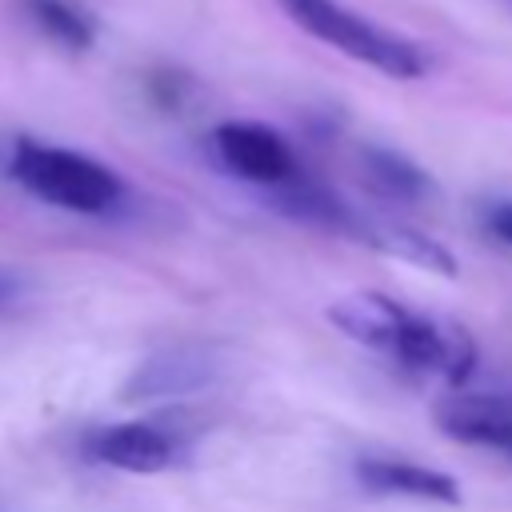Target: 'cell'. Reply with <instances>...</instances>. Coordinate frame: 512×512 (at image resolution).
<instances>
[{
    "label": "cell",
    "mask_w": 512,
    "mask_h": 512,
    "mask_svg": "<svg viewBox=\"0 0 512 512\" xmlns=\"http://www.w3.org/2000/svg\"><path fill=\"white\" fill-rule=\"evenodd\" d=\"M484 220H488V232H492V236H500L504 244H512V200L492 204Z\"/></svg>",
    "instance_id": "obj_12"
},
{
    "label": "cell",
    "mask_w": 512,
    "mask_h": 512,
    "mask_svg": "<svg viewBox=\"0 0 512 512\" xmlns=\"http://www.w3.org/2000/svg\"><path fill=\"white\" fill-rule=\"evenodd\" d=\"M276 4L308 36L332 44L336 52H344V56H352V60H360V64L392 76V80H416L428 72V60L412 40H404L388 28H376L372 20L348 12L336 0H276Z\"/></svg>",
    "instance_id": "obj_3"
},
{
    "label": "cell",
    "mask_w": 512,
    "mask_h": 512,
    "mask_svg": "<svg viewBox=\"0 0 512 512\" xmlns=\"http://www.w3.org/2000/svg\"><path fill=\"white\" fill-rule=\"evenodd\" d=\"M24 12L44 36H52L56 44H64L72 52H84L92 44V36H96L92 20L80 8H72L68 0H24Z\"/></svg>",
    "instance_id": "obj_11"
},
{
    "label": "cell",
    "mask_w": 512,
    "mask_h": 512,
    "mask_svg": "<svg viewBox=\"0 0 512 512\" xmlns=\"http://www.w3.org/2000/svg\"><path fill=\"white\" fill-rule=\"evenodd\" d=\"M356 480L368 492H388V496H416L432 504H460V488L448 472L408 464V460H388V456H360L356 460Z\"/></svg>",
    "instance_id": "obj_7"
},
{
    "label": "cell",
    "mask_w": 512,
    "mask_h": 512,
    "mask_svg": "<svg viewBox=\"0 0 512 512\" xmlns=\"http://www.w3.org/2000/svg\"><path fill=\"white\" fill-rule=\"evenodd\" d=\"M352 240H364L372 244L376 252H388L396 260H408V264H420L436 276H456V260L444 244H436L432 236L408 228V224H392V220H376V216H360L352 212V228H348Z\"/></svg>",
    "instance_id": "obj_8"
},
{
    "label": "cell",
    "mask_w": 512,
    "mask_h": 512,
    "mask_svg": "<svg viewBox=\"0 0 512 512\" xmlns=\"http://www.w3.org/2000/svg\"><path fill=\"white\" fill-rule=\"evenodd\" d=\"M8 172L36 200L64 212H80V216H108L124 200V180L108 164L72 148L28 140V136L16 140Z\"/></svg>",
    "instance_id": "obj_2"
},
{
    "label": "cell",
    "mask_w": 512,
    "mask_h": 512,
    "mask_svg": "<svg viewBox=\"0 0 512 512\" xmlns=\"http://www.w3.org/2000/svg\"><path fill=\"white\" fill-rule=\"evenodd\" d=\"M212 380V360L204 352H188V348H172V352H156L148 356L136 376L128 380L124 396L140 400V396H176V392H192L204 388Z\"/></svg>",
    "instance_id": "obj_10"
},
{
    "label": "cell",
    "mask_w": 512,
    "mask_h": 512,
    "mask_svg": "<svg viewBox=\"0 0 512 512\" xmlns=\"http://www.w3.org/2000/svg\"><path fill=\"white\" fill-rule=\"evenodd\" d=\"M328 320L336 332L352 336L356 344L376 348L412 372L440 376L444 384H464L476 372V344L460 324L408 312L404 304L380 292L340 296L328 308Z\"/></svg>",
    "instance_id": "obj_1"
},
{
    "label": "cell",
    "mask_w": 512,
    "mask_h": 512,
    "mask_svg": "<svg viewBox=\"0 0 512 512\" xmlns=\"http://www.w3.org/2000/svg\"><path fill=\"white\" fill-rule=\"evenodd\" d=\"M16 296H20V280H16L12 272H4V268H0V312H4Z\"/></svg>",
    "instance_id": "obj_13"
},
{
    "label": "cell",
    "mask_w": 512,
    "mask_h": 512,
    "mask_svg": "<svg viewBox=\"0 0 512 512\" xmlns=\"http://www.w3.org/2000/svg\"><path fill=\"white\" fill-rule=\"evenodd\" d=\"M212 156L232 176L260 184V188H272L296 172V160H292V148L284 144V136L268 124H256V120L216 124L212 128Z\"/></svg>",
    "instance_id": "obj_4"
},
{
    "label": "cell",
    "mask_w": 512,
    "mask_h": 512,
    "mask_svg": "<svg viewBox=\"0 0 512 512\" xmlns=\"http://www.w3.org/2000/svg\"><path fill=\"white\" fill-rule=\"evenodd\" d=\"M180 440L156 424V420H124V424H104L84 440V456L120 472H164L176 464Z\"/></svg>",
    "instance_id": "obj_5"
},
{
    "label": "cell",
    "mask_w": 512,
    "mask_h": 512,
    "mask_svg": "<svg viewBox=\"0 0 512 512\" xmlns=\"http://www.w3.org/2000/svg\"><path fill=\"white\" fill-rule=\"evenodd\" d=\"M436 428L448 440L492 448L512 460V396L500 392H460L436 404Z\"/></svg>",
    "instance_id": "obj_6"
},
{
    "label": "cell",
    "mask_w": 512,
    "mask_h": 512,
    "mask_svg": "<svg viewBox=\"0 0 512 512\" xmlns=\"http://www.w3.org/2000/svg\"><path fill=\"white\" fill-rule=\"evenodd\" d=\"M360 180L376 196L396 200V204H420V200H428L436 192L432 176L416 160H408V156H400L392 148H380V144L360 148Z\"/></svg>",
    "instance_id": "obj_9"
}]
</instances>
